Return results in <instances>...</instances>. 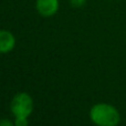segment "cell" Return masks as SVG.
Listing matches in <instances>:
<instances>
[{"mask_svg":"<svg viewBox=\"0 0 126 126\" xmlns=\"http://www.w3.org/2000/svg\"><path fill=\"white\" fill-rule=\"evenodd\" d=\"M90 120L96 126H117L121 123L120 111L109 103H96L90 110Z\"/></svg>","mask_w":126,"mask_h":126,"instance_id":"obj_1","label":"cell"},{"mask_svg":"<svg viewBox=\"0 0 126 126\" xmlns=\"http://www.w3.org/2000/svg\"><path fill=\"white\" fill-rule=\"evenodd\" d=\"M33 98L26 92H19L10 102V111L15 117H29L33 112Z\"/></svg>","mask_w":126,"mask_h":126,"instance_id":"obj_2","label":"cell"},{"mask_svg":"<svg viewBox=\"0 0 126 126\" xmlns=\"http://www.w3.org/2000/svg\"><path fill=\"white\" fill-rule=\"evenodd\" d=\"M60 8L59 0H37L35 9L41 17L50 18L58 12Z\"/></svg>","mask_w":126,"mask_h":126,"instance_id":"obj_3","label":"cell"},{"mask_svg":"<svg viewBox=\"0 0 126 126\" xmlns=\"http://www.w3.org/2000/svg\"><path fill=\"white\" fill-rule=\"evenodd\" d=\"M16 47V37L6 29H0V53H9Z\"/></svg>","mask_w":126,"mask_h":126,"instance_id":"obj_4","label":"cell"},{"mask_svg":"<svg viewBox=\"0 0 126 126\" xmlns=\"http://www.w3.org/2000/svg\"><path fill=\"white\" fill-rule=\"evenodd\" d=\"M15 125L16 126H28L29 125L28 117H15Z\"/></svg>","mask_w":126,"mask_h":126,"instance_id":"obj_5","label":"cell"},{"mask_svg":"<svg viewBox=\"0 0 126 126\" xmlns=\"http://www.w3.org/2000/svg\"><path fill=\"white\" fill-rule=\"evenodd\" d=\"M70 2H71L72 7H74V8H81L85 4L86 0H70Z\"/></svg>","mask_w":126,"mask_h":126,"instance_id":"obj_6","label":"cell"},{"mask_svg":"<svg viewBox=\"0 0 126 126\" xmlns=\"http://www.w3.org/2000/svg\"><path fill=\"white\" fill-rule=\"evenodd\" d=\"M0 126H16L15 122L8 120V118H1L0 120Z\"/></svg>","mask_w":126,"mask_h":126,"instance_id":"obj_7","label":"cell"}]
</instances>
